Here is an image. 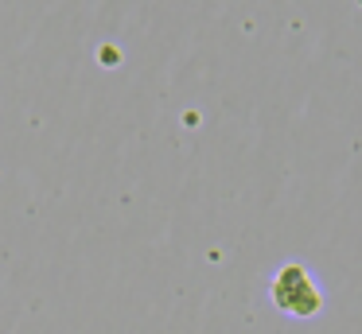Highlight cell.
<instances>
[{
  "instance_id": "1",
  "label": "cell",
  "mask_w": 362,
  "mask_h": 334,
  "mask_svg": "<svg viewBox=\"0 0 362 334\" xmlns=\"http://www.w3.org/2000/svg\"><path fill=\"white\" fill-rule=\"evenodd\" d=\"M269 299L288 318H315L323 311V303H327L315 276L304 264H281L273 272V280H269Z\"/></svg>"
}]
</instances>
